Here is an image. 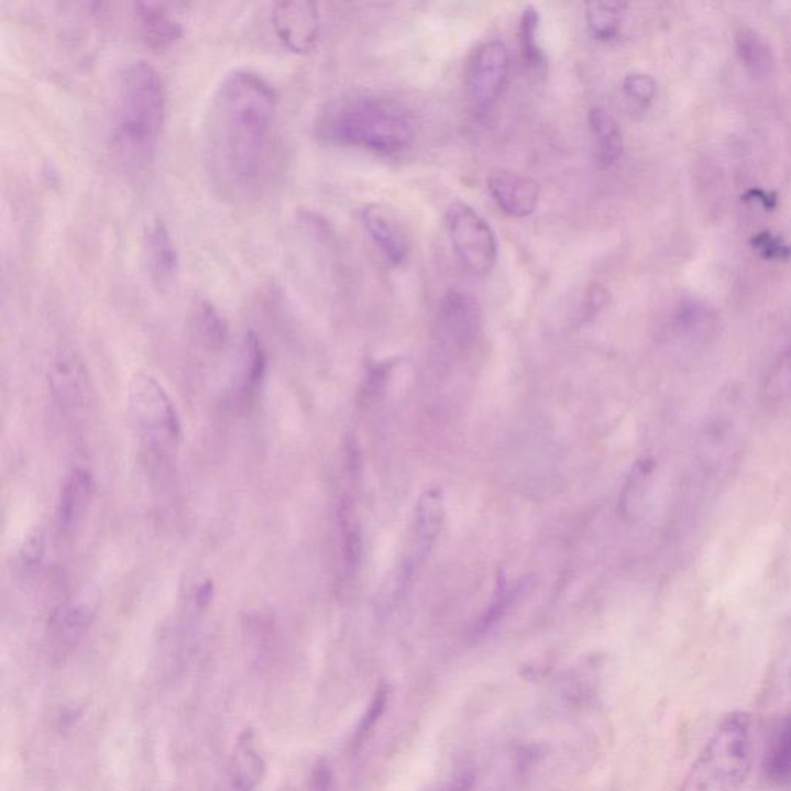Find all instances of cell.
<instances>
[{
    "instance_id": "obj_1",
    "label": "cell",
    "mask_w": 791,
    "mask_h": 791,
    "mask_svg": "<svg viewBox=\"0 0 791 791\" xmlns=\"http://www.w3.org/2000/svg\"><path fill=\"white\" fill-rule=\"evenodd\" d=\"M277 110L273 84L250 68L229 72L213 90L202 120V158L224 198L248 200L265 185Z\"/></svg>"
},
{
    "instance_id": "obj_2",
    "label": "cell",
    "mask_w": 791,
    "mask_h": 791,
    "mask_svg": "<svg viewBox=\"0 0 791 791\" xmlns=\"http://www.w3.org/2000/svg\"><path fill=\"white\" fill-rule=\"evenodd\" d=\"M167 112L166 86L146 61L122 70L112 113V146L121 162L138 167L154 155Z\"/></svg>"
},
{
    "instance_id": "obj_3",
    "label": "cell",
    "mask_w": 791,
    "mask_h": 791,
    "mask_svg": "<svg viewBox=\"0 0 791 791\" xmlns=\"http://www.w3.org/2000/svg\"><path fill=\"white\" fill-rule=\"evenodd\" d=\"M316 135L336 146L388 156L411 146L415 129L410 117L395 102L353 95L323 107L316 120Z\"/></svg>"
},
{
    "instance_id": "obj_4",
    "label": "cell",
    "mask_w": 791,
    "mask_h": 791,
    "mask_svg": "<svg viewBox=\"0 0 791 791\" xmlns=\"http://www.w3.org/2000/svg\"><path fill=\"white\" fill-rule=\"evenodd\" d=\"M752 763L751 717L732 711L718 721L688 771L682 791H737Z\"/></svg>"
},
{
    "instance_id": "obj_5",
    "label": "cell",
    "mask_w": 791,
    "mask_h": 791,
    "mask_svg": "<svg viewBox=\"0 0 791 791\" xmlns=\"http://www.w3.org/2000/svg\"><path fill=\"white\" fill-rule=\"evenodd\" d=\"M129 408L147 452L158 461L171 460L182 442V420L163 385L151 374H135L129 385Z\"/></svg>"
},
{
    "instance_id": "obj_6",
    "label": "cell",
    "mask_w": 791,
    "mask_h": 791,
    "mask_svg": "<svg viewBox=\"0 0 791 791\" xmlns=\"http://www.w3.org/2000/svg\"><path fill=\"white\" fill-rule=\"evenodd\" d=\"M446 228L458 259L477 277L491 274L498 262V242L487 220L464 201L447 208Z\"/></svg>"
},
{
    "instance_id": "obj_7",
    "label": "cell",
    "mask_w": 791,
    "mask_h": 791,
    "mask_svg": "<svg viewBox=\"0 0 791 791\" xmlns=\"http://www.w3.org/2000/svg\"><path fill=\"white\" fill-rule=\"evenodd\" d=\"M510 55L504 42H484L470 57L465 86L470 105L477 114L491 112L509 79Z\"/></svg>"
},
{
    "instance_id": "obj_8",
    "label": "cell",
    "mask_w": 791,
    "mask_h": 791,
    "mask_svg": "<svg viewBox=\"0 0 791 791\" xmlns=\"http://www.w3.org/2000/svg\"><path fill=\"white\" fill-rule=\"evenodd\" d=\"M446 506L441 488L431 487L420 495L416 504L410 548L400 569L399 591L408 586L413 575L424 564L444 525Z\"/></svg>"
},
{
    "instance_id": "obj_9",
    "label": "cell",
    "mask_w": 791,
    "mask_h": 791,
    "mask_svg": "<svg viewBox=\"0 0 791 791\" xmlns=\"http://www.w3.org/2000/svg\"><path fill=\"white\" fill-rule=\"evenodd\" d=\"M439 338L453 348L475 345L483 332V309L472 294L450 289L442 297L437 317Z\"/></svg>"
},
{
    "instance_id": "obj_10",
    "label": "cell",
    "mask_w": 791,
    "mask_h": 791,
    "mask_svg": "<svg viewBox=\"0 0 791 791\" xmlns=\"http://www.w3.org/2000/svg\"><path fill=\"white\" fill-rule=\"evenodd\" d=\"M271 22L275 36L294 53H308L316 47L320 33L319 7L308 0L275 3Z\"/></svg>"
},
{
    "instance_id": "obj_11",
    "label": "cell",
    "mask_w": 791,
    "mask_h": 791,
    "mask_svg": "<svg viewBox=\"0 0 791 791\" xmlns=\"http://www.w3.org/2000/svg\"><path fill=\"white\" fill-rule=\"evenodd\" d=\"M50 392L61 410L76 411L90 400L89 370L81 355L72 348H64L53 359L48 372Z\"/></svg>"
},
{
    "instance_id": "obj_12",
    "label": "cell",
    "mask_w": 791,
    "mask_h": 791,
    "mask_svg": "<svg viewBox=\"0 0 791 791\" xmlns=\"http://www.w3.org/2000/svg\"><path fill=\"white\" fill-rule=\"evenodd\" d=\"M362 224L382 257L392 266H403L410 255V237L395 210L384 205L362 209Z\"/></svg>"
},
{
    "instance_id": "obj_13",
    "label": "cell",
    "mask_w": 791,
    "mask_h": 791,
    "mask_svg": "<svg viewBox=\"0 0 791 791\" xmlns=\"http://www.w3.org/2000/svg\"><path fill=\"white\" fill-rule=\"evenodd\" d=\"M487 189L501 212L510 219H527L532 216L540 202V185L519 172L507 169L491 172L487 177Z\"/></svg>"
},
{
    "instance_id": "obj_14",
    "label": "cell",
    "mask_w": 791,
    "mask_h": 791,
    "mask_svg": "<svg viewBox=\"0 0 791 791\" xmlns=\"http://www.w3.org/2000/svg\"><path fill=\"white\" fill-rule=\"evenodd\" d=\"M98 591L86 587L53 611L48 620V633L57 648H72L90 628L97 614Z\"/></svg>"
},
{
    "instance_id": "obj_15",
    "label": "cell",
    "mask_w": 791,
    "mask_h": 791,
    "mask_svg": "<svg viewBox=\"0 0 791 791\" xmlns=\"http://www.w3.org/2000/svg\"><path fill=\"white\" fill-rule=\"evenodd\" d=\"M718 315L708 301L699 297H682L672 309L670 331L672 338L688 347H702L718 334Z\"/></svg>"
},
{
    "instance_id": "obj_16",
    "label": "cell",
    "mask_w": 791,
    "mask_h": 791,
    "mask_svg": "<svg viewBox=\"0 0 791 791\" xmlns=\"http://www.w3.org/2000/svg\"><path fill=\"white\" fill-rule=\"evenodd\" d=\"M144 251L152 282L162 292H169L178 281L179 255L169 228L163 220L156 219L149 224L144 235Z\"/></svg>"
},
{
    "instance_id": "obj_17",
    "label": "cell",
    "mask_w": 791,
    "mask_h": 791,
    "mask_svg": "<svg viewBox=\"0 0 791 791\" xmlns=\"http://www.w3.org/2000/svg\"><path fill=\"white\" fill-rule=\"evenodd\" d=\"M141 37L149 47L163 50L182 40L185 29L178 14L164 3L138 2L133 6Z\"/></svg>"
},
{
    "instance_id": "obj_18",
    "label": "cell",
    "mask_w": 791,
    "mask_h": 791,
    "mask_svg": "<svg viewBox=\"0 0 791 791\" xmlns=\"http://www.w3.org/2000/svg\"><path fill=\"white\" fill-rule=\"evenodd\" d=\"M94 491V476L87 470H72L70 475L65 477L59 496V525L65 534H76L81 527L89 512Z\"/></svg>"
},
{
    "instance_id": "obj_19",
    "label": "cell",
    "mask_w": 791,
    "mask_h": 791,
    "mask_svg": "<svg viewBox=\"0 0 791 791\" xmlns=\"http://www.w3.org/2000/svg\"><path fill=\"white\" fill-rule=\"evenodd\" d=\"M265 771V760L260 755L252 733H244L232 752L221 791H254Z\"/></svg>"
},
{
    "instance_id": "obj_20",
    "label": "cell",
    "mask_w": 791,
    "mask_h": 791,
    "mask_svg": "<svg viewBox=\"0 0 791 791\" xmlns=\"http://www.w3.org/2000/svg\"><path fill=\"white\" fill-rule=\"evenodd\" d=\"M592 143H594V160L600 169L606 171L620 162L625 141L617 120L603 107H592L587 114Z\"/></svg>"
},
{
    "instance_id": "obj_21",
    "label": "cell",
    "mask_w": 791,
    "mask_h": 791,
    "mask_svg": "<svg viewBox=\"0 0 791 791\" xmlns=\"http://www.w3.org/2000/svg\"><path fill=\"white\" fill-rule=\"evenodd\" d=\"M763 773L776 787L791 785V714L776 729L763 760Z\"/></svg>"
},
{
    "instance_id": "obj_22",
    "label": "cell",
    "mask_w": 791,
    "mask_h": 791,
    "mask_svg": "<svg viewBox=\"0 0 791 791\" xmlns=\"http://www.w3.org/2000/svg\"><path fill=\"white\" fill-rule=\"evenodd\" d=\"M760 400L770 408L791 404V342L783 348L760 384Z\"/></svg>"
},
{
    "instance_id": "obj_23",
    "label": "cell",
    "mask_w": 791,
    "mask_h": 791,
    "mask_svg": "<svg viewBox=\"0 0 791 791\" xmlns=\"http://www.w3.org/2000/svg\"><path fill=\"white\" fill-rule=\"evenodd\" d=\"M736 47L740 61L756 78H767L774 68V55L768 42L751 29H740L736 34Z\"/></svg>"
},
{
    "instance_id": "obj_24",
    "label": "cell",
    "mask_w": 791,
    "mask_h": 791,
    "mask_svg": "<svg viewBox=\"0 0 791 791\" xmlns=\"http://www.w3.org/2000/svg\"><path fill=\"white\" fill-rule=\"evenodd\" d=\"M628 6L617 0H598L586 3V24L597 41H613L620 32Z\"/></svg>"
},
{
    "instance_id": "obj_25",
    "label": "cell",
    "mask_w": 791,
    "mask_h": 791,
    "mask_svg": "<svg viewBox=\"0 0 791 791\" xmlns=\"http://www.w3.org/2000/svg\"><path fill=\"white\" fill-rule=\"evenodd\" d=\"M519 48L523 61L534 74L542 75L546 72V56L540 42V11L529 6L523 10L519 19Z\"/></svg>"
},
{
    "instance_id": "obj_26",
    "label": "cell",
    "mask_w": 791,
    "mask_h": 791,
    "mask_svg": "<svg viewBox=\"0 0 791 791\" xmlns=\"http://www.w3.org/2000/svg\"><path fill=\"white\" fill-rule=\"evenodd\" d=\"M339 526L343 569H345L347 576H354L359 564H361L362 535L361 526H359L358 518H355L353 504L350 501H343L340 504Z\"/></svg>"
},
{
    "instance_id": "obj_27",
    "label": "cell",
    "mask_w": 791,
    "mask_h": 791,
    "mask_svg": "<svg viewBox=\"0 0 791 791\" xmlns=\"http://www.w3.org/2000/svg\"><path fill=\"white\" fill-rule=\"evenodd\" d=\"M652 472H655V461L640 460L636 462L630 470L628 480L622 493V514L625 517H637L641 510L646 493H648L649 483H651Z\"/></svg>"
},
{
    "instance_id": "obj_28",
    "label": "cell",
    "mask_w": 791,
    "mask_h": 791,
    "mask_svg": "<svg viewBox=\"0 0 791 791\" xmlns=\"http://www.w3.org/2000/svg\"><path fill=\"white\" fill-rule=\"evenodd\" d=\"M243 395L252 396L265 380L267 358L262 340L254 331L246 332L243 340Z\"/></svg>"
},
{
    "instance_id": "obj_29",
    "label": "cell",
    "mask_w": 791,
    "mask_h": 791,
    "mask_svg": "<svg viewBox=\"0 0 791 791\" xmlns=\"http://www.w3.org/2000/svg\"><path fill=\"white\" fill-rule=\"evenodd\" d=\"M195 328L202 342L209 348H221L227 345L229 339V327L227 319L221 316L219 309L209 301L202 300L195 308Z\"/></svg>"
},
{
    "instance_id": "obj_30",
    "label": "cell",
    "mask_w": 791,
    "mask_h": 791,
    "mask_svg": "<svg viewBox=\"0 0 791 791\" xmlns=\"http://www.w3.org/2000/svg\"><path fill=\"white\" fill-rule=\"evenodd\" d=\"M623 97L628 105L638 112H645L651 107L657 97V83L651 75L644 72H633L623 79Z\"/></svg>"
},
{
    "instance_id": "obj_31",
    "label": "cell",
    "mask_w": 791,
    "mask_h": 791,
    "mask_svg": "<svg viewBox=\"0 0 791 791\" xmlns=\"http://www.w3.org/2000/svg\"><path fill=\"white\" fill-rule=\"evenodd\" d=\"M751 244L763 259L785 262L791 257L790 244L783 242L781 237L771 234V232H759V234L752 237Z\"/></svg>"
},
{
    "instance_id": "obj_32",
    "label": "cell",
    "mask_w": 791,
    "mask_h": 791,
    "mask_svg": "<svg viewBox=\"0 0 791 791\" xmlns=\"http://www.w3.org/2000/svg\"><path fill=\"white\" fill-rule=\"evenodd\" d=\"M607 300H609V293L606 292V288H603L598 283H592L583 301V319H590L591 316H595L598 311H602Z\"/></svg>"
},
{
    "instance_id": "obj_33",
    "label": "cell",
    "mask_w": 791,
    "mask_h": 791,
    "mask_svg": "<svg viewBox=\"0 0 791 791\" xmlns=\"http://www.w3.org/2000/svg\"><path fill=\"white\" fill-rule=\"evenodd\" d=\"M42 553H44V535L34 532L26 538L24 548L21 550L22 561L25 564L40 563Z\"/></svg>"
},
{
    "instance_id": "obj_34",
    "label": "cell",
    "mask_w": 791,
    "mask_h": 791,
    "mask_svg": "<svg viewBox=\"0 0 791 791\" xmlns=\"http://www.w3.org/2000/svg\"><path fill=\"white\" fill-rule=\"evenodd\" d=\"M212 597L213 583L210 582V580H206V582H202L200 586L197 587V591H195V606L200 607V609H205V607L209 606V603L212 602Z\"/></svg>"
},
{
    "instance_id": "obj_35",
    "label": "cell",
    "mask_w": 791,
    "mask_h": 791,
    "mask_svg": "<svg viewBox=\"0 0 791 791\" xmlns=\"http://www.w3.org/2000/svg\"><path fill=\"white\" fill-rule=\"evenodd\" d=\"M748 197H750L748 200H758L762 202V206H766L767 209H773L776 206L774 195L763 193V190H750V193H748Z\"/></svg>"
}]
</instances>
